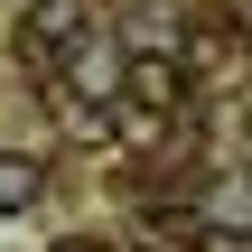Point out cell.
I'll list each match as a JSON object with an SVG mask.
<instances>
[{
	"label": "cell",
	"instance_id": "obj_3",
	"mask_svg": "<svg viewBox=\"0 0 252 252\" xmlns=\"http://www.w3.org/2000/svg\"><path fill=\"white\" fill-rule=\"evenodd\" d=\"M37 196H47V168H37L28 150H0V206L19 215V206H37Z\"/></svg>",
	"mask_w": 252,
	"mask_h": 252
},
{
	"label": "cell",
	"instance_id": "obj_1",
	"mask_svg": "<svg viewBox=\"0 0 252 252\" xmlns=\"http://www.w3.org/2000/svg\"><path fill=\"white\" fill-rule=\"evenodd\" d=\"M84 47V0H37V19H28V56H75Z\"/></svg>",
	"mask_w": 252,
	"mask_h": 252
},
{
	"label": "cell",
	"instance_id": "obj_2",
	"mask_svg": "<svg viewBox=\"0 0 252 252\" xmlns=\"http://www.w3.org/2000/svg\"><path fill=\"white\" fill-rule=\"evenodd\" d=\"M122 84H131V112H150V122H159V112L178 103V84H187V75H178V56H131V75H122Z\"/></svg>",
	"mask_w": 252,
	"mask_h": 252
},
{
	"label": "cell",
	"instance_id": "obj_4",
	"mask_svg": "<svg viewBox=\"0 0 252 252\" xmlns=\"http://www.w3.org/2000/svg\"><path fill=\"white\" fill-rule=\"evenodd\" d=\"M56 252H112V243H94V234H75V243H56Z\"/></svg>",
	"mask_w": 252,
	"mask_h": 252
},
{
	"label": "cell",
	"instance_id": "obj_5",
	"mask_svg": "<svg viewBox=\"0 0 252 252\" xmlns=\"http://www.w3.org/2000/svg\"><path fill=\"white\" fill-rule=\"evenodd\" d=\"M243 187H252V168H243Z\"/></svg>",
	"mask_w": 252,
	"mask_h": 252
}]
</instances>
